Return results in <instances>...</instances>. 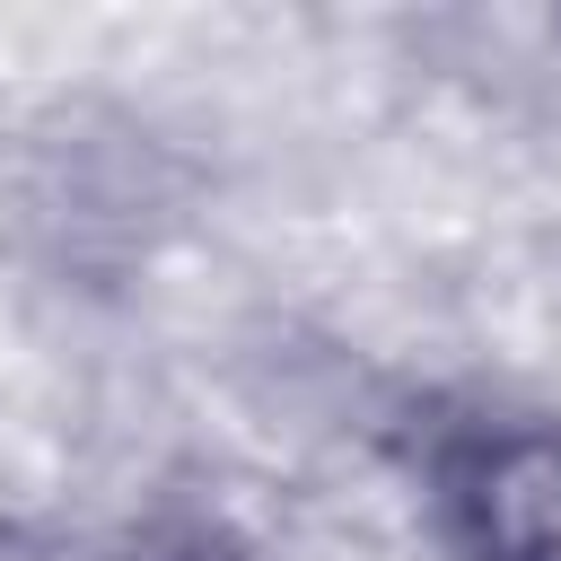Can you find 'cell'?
I'll use <instances>...</instances> for the list:
<instances>
[{
    "label": "cell",
    "instance_id": "cell-2",
    "mask_svg": "<svg viewBox=\"0 0 561 561\" xmlns=\"http://www.w3.org/2000/svg\"><path fill=\"white\" fill-rule=\"evenodd\" d=\"M123 561H237V552H219L210 535H158V543H131Z\"/></svg>",
    "mask_w": 561,
    "mask_h": 561
},
{
    "label": "cell",
    "instance_id": "cell-1",
    "mask_svg": "<svg viewBox=\"0 0 561 561\" xmlns=\"http://www.w3.org/2000/svg\"><path fill=\"white\" fill-rule=\"evenodd\" d=\"M438 526L465 561H561V421H465L430 456Z\"/></svg>",
    "mask_w": 561,
    "mask_h": 561
}]
</instances>
